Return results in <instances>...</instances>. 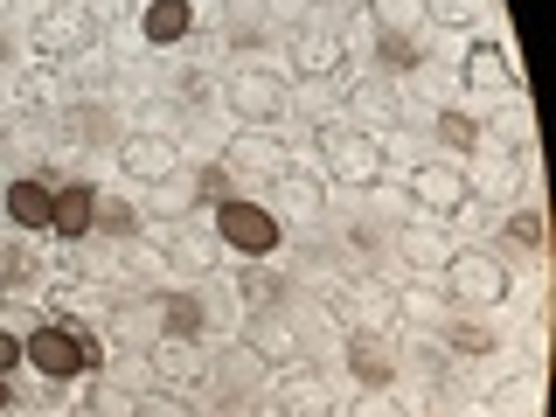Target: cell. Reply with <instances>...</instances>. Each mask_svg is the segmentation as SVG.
<instances>
[{"mask_svg": "<svg viewBox=\"0 0 556 417\" xmlns=\"http://www.w3.org/2000/svg\"><path fill=\"white\" fill-rule=\"evenodd\" d=\"M313 147H320V181H334V188L376 195V188L390 181V161H382V147H376L369 132H355L348 118H320V126H313Z\"/></svg>", "mask_w": 556, "mask_h": 417, "instance_id": "6da1fadb", "label": "cell"}, {"mask_svg": "<svg viewBox=\"0 0 556 417\" xmlns=\"http://www.w3.org/2000/svg\"><path fill=\"white\" fill-rule=\"evenodd\" d=\"M208 237H216L230 257H278L286 223H278L257 195H223L216 208H208Z\"/></svg>", "mask_w": 556, "mask_h": 417, "instance_id": "7a4b0ae2", "label": "cell"}, {"mask_svg": "<svg viewBox=\"0 0 556 417\" xmlns=\"http://www.w3.org/2000/svg\"><path fill=\"white\" fill-rule=\"evenodd\" d=\"M439 278H445V300L452 306H473V313H494L515 292V271H508V257H501V251H452Z\"/></svg>", "mask_w": 556, "mask_h": 417, "instance_id": "3957f363", "label": "cell"}, {"mask_svg": "<svg viewBox=\"0 0 556 417\" xmlns=\"http://www.w3.org/2000/svg\"><path fill=\"white\" fill-rule=\"evenodd\" d=\"M216 104L237 126H278V118L292 112V77H278V70H230Z\"/></svg>", "mask_w": 556, "mask_h": 417, "instance_id": "277c9868", "label": "cell"}, {"mask_svg": "<svg viewBox=\"0 0 556 417\" xmlns=\"http://www.w3.org/2000/svg\"><path fill=\"white\" fill-rule=\"evenodd\" d=\"M84 341H91V327H63V320H35L22 334V369H35L49 382V390H63V382L84 376Z\"/></svg>", "mask_w": 556, "mask_h": 417, "instance_id": "5b68a950", "label": "cell"}, {"mask_svg": "<svg viewBox=\"0 0 556 417\" xmlns=\"http://www.w3.org/2000/svg\"><path fill=\"white\" fill-rule=\"evenodd\" d=\"M28 49H35V63H77L84 49H98V22L84 14V0H56V8L35 14Z\"/></svg>", "mask_w": 556, "mask_h": 417, "instance_id": "8992f818", "label": "cell"}, {"mask_svg": "<svg viewBox=\"0 0 556 417\" xmlns=\"http://www.w3.org/2000/svg\"><path fill=\"white\" fill-rule=\"evenodd\" d=\"M396 355H404V348H396V327H341V362H348V376L362 382V390H396Z\"/></svg>", "mask_w": 556, "mask_h": 417, "instance_id": "52a82bcc", "label": "cell"}, {"mask_svg": "<svg viewBox=\"0 0 556 417\" xmlns=\"http://www.w3.org/2000/svg\"><path fill=\"white\" fill-rule=\"evenodd\" d=\"M265 417H334V382L313 362H286V369H271Z\"/></svg>", "mask_w": 556, "mask_h": 417, "instance_id": "ba28073f", "label": "cell"}, {"mask_svg": "<svg viewBox=\"0 0 556 417\" xmlns=\"http://www.w3.org/2000/svg\"><path fill=\"white\" fill-rule=\"evenodd\" d=\"M49 132L63 139L70 153H112L118 147V112H112V98H70L56 118H49Z\"/></svg>", "mask_w": 556, "mask_h": 417, "instance_id": "9c48e42d", "label": "cell"}, {"mask_svg": "<svg viewBox=\"0 0 556 417\" xmlns=\"http://www.w3.org/2000/svg\"><path fill=\"white\" fill-rule=\"evenodd\" d=\"M286 56H292V77L334 84L348 70V35H341V22H306V28L286 35Z\"/></svg>", "mask_w": 556, "mask_h": 417, "instance_id": "30bf717a", "label": "cell"}, {"mask_svg": "<svg viewBox=\"0 0 556 417\" xmlns=\"http://www.w3.org/2000/svg\"><path fill=\"white\" fill-rule=\"evenodd\" d=\"M404 188H410V202L425 208L431 223H459L466 208H473V195H466V174H459V161H417V167L404 174Z\"/></svg>", "mask_w": 556, "mask_h": 417, "instance_id": "8fae6325", "label": "cell"}, {"mask_svg": "<svg viewBox=\"0 0 556 417\" xmlns=\"http://www.w3.org/2000/svg\"><path fill=\"white\" fill-rule=\"evenodd\" d=\"M112 161H118V174H132V181H174L181 174V139L174 132H153V126H139V132H118V147H112Z\"/></svg>", "mask_w": 556, "mask_h": 417, "instance_id": "7c38bea8", "label": "cell"}, {"mask_svg": "<svg viewBox=\"0 0 556 417\" xmlns=\"http://www.w3.org/2000/svg\"><path fill=\"white\" fill-rule=\"evenodd\" d=\"M237 348L257 362V369H286V362H300V327H292L278 306H265V313H243Z\"/></svg>", "mask_w": 556, "mask_h": 417, "instance_id": "4fadbf2b", "label": "cell"}, {"mask_svg": "<svg viewBox=\"0 0 556 417\" xmlns=\"http://www.w3.org/2000/svg\"><path fill=\"white\" fill-rule=\"evenodd\" d=\"M341 118H348L355 132L382 139V132H396V126H404V98H396V84H382V70H376V77H355V84H348Z\"/></svg>", "mask_w": 556, "mask_h": 417, "instance_id": "5bb4252c", "label": "cell"}, {"mask_svg": "<svg viewBox=\"0 0 556 417\" xmlns=\"http://www.w3.org/2000/svg\"><path fill=\"white\" fill-rule=\"evenodd\" d=\"M223 167L257 174V181H278V174L292 167V153H286V139H278V126H237L230 147H223Z\"/></svg>", "mask_w": 556, "mask_h": 417, "instance_id": "9a60e30c", "label": "cell"}, {"mask_svg": "<svg viewBox=\"0 0 556 417\" xmlns=\"http://www.w3.org/2000/svg\"><path fill=\"white\" fill-rule=\"evenodd\" d=\"M521 167H529V161H515L508 147H480V153H466V161H459L466 195H473V202H494V208L521 188Z\"/></svg>", "mask_w": 556, "mask_h": 417, "instance_id": "2e32d148", "label": "cell"}, {"mask_svg": "<svg viewBox=\"0 0 556 417\" xmlns=\"http://www.w3.org/2000/svg\"><path fill=\"white\" fill-rule=\"evenodd\" d=\"M459 84H466V98H501V91L521 98L508 42H473V49H466V63H459Z\"/></svg>", "mask_w": 556, "mask_h": 417, "instance_id": "e0dca14e", "label": "cell"}, {"mask_svg": "<svg viewBox=\"0 0 556 417\" xmlns=\"http://www.w3.org/2000/svg\"><path fill=\"white\" fill-rule=\"evenodd\" d=\"M153 243H161L167 271H181V278H208V271H216V257H223V243L208 237V230H188V223H161Z\"/></svg>", "mask_w": 556, "mask_h": 417, "instance_id": "ac0fdd59", "label": "cell"}, {"mask_svg": "<svg viewBox=\"0 0 556 417\" xmlns=\"http://www.w3.org/2000/svg\"><path fill=\"white\" fill-rule=\"evenodd\" d=\"M265 208H271L278 223H320L327 216V181H320V174H306V167H286L271 181V202Z\"/></svg>", "mask_w": 556, "mask_h": 417, "instance_id": "d6986e66", "label": "cell"}, {"mask_svg": "<svg viewBox=\"0 0 556 417\" xmlns=\"http://www.w3.org/2000/svg\"><path fill=\"white\" fill-rule=\"evenodd\" d=\"M445 348V355H466V362H486V355H501V320H480L473 306H452L445 313V327L431 334Z\"/></svg>", "mask_w": 556, "mask_h": 417, "instance_id": "ffe728a7", "label": "cell"}, {"mask_svg": "<svg viewBox=\"0 0 556 417\" xmlns=\"http://www.w3.org/2000/svg\"><path fill=\"white\" fill-rule=\"evenodd\" d=\"M147 369L161 376V390H195V382L208 376V362H202V348L195 341H167V334H153L147 341Z\"/></svg>", "mask_w": 556, "mask_h": 417, "instance_id": "44dd1931", "label": "cell"}, {"mask_svg": "<svg viewBox=\"0 0 556 417\" xmlns=\"http://www.w3.org/2000/svg\"><path fill=\"white\" fill-rule=\"evenodd\" d=\"M390 251L404 257L417 278H439L445 257H452V243H445V223H404V230H390Z\"/></svg>", "mask_w": 556, "mask_h": 417, "instance_id": "7402d4cb", "label": "cell"}, {"mask_svg": "<svg viewBox=\"0 0 556 417\" xmlns=\"http://www.w3.org/2000/svg\"><path fill=\"white\" fill-rule=\"evenodd\" d=\"M0 208H8L14 230H49V216H56V188H49L42 174H14L8 195H0Z\"/></svg>", "mask_w": 556, "mask_h": 417, "instance_id": "603a6c76", "label": "cell"}, {"mask_svg": "<svg viewBox=\"0 0 556 417\" xmlns=\"http://www.w3.org/2000/svg\"><path fill=\"white\" fill-rule=\"evenodd\" d=\"M153 320H161L167 341H202L208 334V300H202V292H188V286H174V292L153 300Z\"/></svg>", "mask_w": 556, "mask_h": 417, "instance_id": "cb8c5ba5", "label": "cell"}, {"mask_svg": "<svg viewBox=\"0 0 556 417\" xmlns=\"http://www.w3.org/2000/svg\"><path fill=\"white\" fill-rule=\"evenodd\" d=\"M139 35H147V49H174L195 35V0H147L139 8Z\"/></svg>", "mask_w": 556, "mask_h": 417, "instance_id": "d4e9b609", "label": "cell"}, {"mask_svg": "<svg viewBox=\"0 0 556 417\" xmlns=\"http://www.w3.org/2000/svg\"><path fill=\"white\" fill-rule=\"evenodd\" d=\"M390 306H396V320H404V327H417V334H439L445 313H452L445 286H425V278H417V286H396Z\"/></svg>", "mask_w": 556, "mask_h": 417, "instance_id": "484cf974", "label": "cell"}, {"mask_svg": "<svg viewBox=\"0 0 556 417\" xmlns=\"http://www.w3.org/2000/svg\"><path fill=\"white\" fill-rule=\"evenodd\" d=\"M91 216H98V188H91V181H63L49 230H56L63 243H84V237H91Z\"/></svg>", "mask_w": 556, "mask_h": 417, "instance_id": "4316f807", "label": "cell"}, {"mask_svg": "<svg viewBox=\"0 0 556 417\" xmlns=\"http://www.w3.org/2000/svg\"><path fill=\"white\" fill-rule=\"evenodd\" d=\"M278 300H286V271L265 265V257H243V265H237V306L243 313H265Z\"/></svg>", "mask_w": 556, "mask_h": 417, "instance_id": "83f0119b", "label": "cell"}, {"mask_svg": "<svg viewBox=\"0 0 556 417\" xmlns=\"http://www.w3.org/2000/svg\"><path fill=\"white\" fill-rule=\"evenodd\" d=\"M70 98H77V84L63 77V63H35L28 77H22V104H28V112H42V118H56Z\"/></svg>", "mask_w": 556, "mask_h": 417, "instance_id": "f1b7e54d", "label": "cell"}, {"mask_svg": "<svg viewBox=\"0 0 556 417\" xmlns=\"http://www.w3.org/2000/svg\"><path fill=\"white\" fill-rule=\"evenodd\" d=\"M431 139H439L445 153H480V139H486V126H480V112H466V104H439V118H431Z\"/></svg>", "mask_w": 556, "mask_h": 417, "instance_id": "f546056e", "label": "cell"}, {"mask_svg": "<svg viewBox=\"0 0 556 417\" xmlns=\"http://www.w3.org/2000/svg\"><path fill=\"white\" fill-rule=\"evenodd\" d=\"M139 230H147V208H139L132 195H98V216H91V237H118V243H132Z\"/></svg>", "mask_w": 556, "mask_h": 417, "instance_id": "4dcf8cb0", "label": "cell"}, {"mask_svg": "<svg viewBox=\"0 0 556 417\" xmlns=\"http://www.w3.org/2000/svg\"><path fill=\"white\" fill-rule=\"evenodd\" d=\"M376 35H425V0H362Z\"/></svg>", "mask_w": 556, "mask_h": 417, "instance_id": "1f68e13d", "label": "cell"}, {"mask_svg": "<svg viewBox=\"0 0 556 417\" xmlns=\"http://www.w3.org/2000/svg\"><path fill=\"white\" fill-rule=\"evenodd\" d=\"M181 181H188V208H216L223 195H230V167L223 161H202V167L181 161Z\"/></svg>", "mask_w": 556, "mask_h": 417, "instance_id": "d6a6232c", "label": "cell"}, {"mask_svg": "<svg viewBox=\"0 0 556 417\" xmlns=\"http://www.w3.org/2000/svg\"><path fill=\"white\" fill-rule=\"evenodd\" d=\"M535 257L543 251V216H535V208H515L508 223H501V257Z\"/></svg>", "mask_w": 556, "mask_h": 417, "instance_id": "836d02e7", "label": "cell"}, {"mask_svg": "<svg viewBox=\"0 0 556 417\" xmlns=\"http://www.w3.org/2000/svg\"><path fill=\"white\" fill-rule=\"evenodd\" d=\"M417 63H425V42H417V35H376V70H382V77L417 70Z\"/></svg>", "mask_w": 556, "mask_h": 417, "instance_id": "e575fe53", "label": "cell"}, {"mask_svg": "<svg viewBox=\"0 0 556 417\" xmlns=\"http://www.w3.org/2000/svg\"><path fill=\"white\" fill-rule=\"evenodd\" d=\"M126 417H195V404H188L181 390H139L126 404Z\"/></svg>", "mask_w": 556, "mask_h": 417, "instance_id": "d590c367", "label": "cell"}, {"mask_svg": "<svg viewBox=\"0 0 556 417\" xmlns=\"http://www.w3.org/2000/svg\"><path fill=\"white\" fill-rule=\"evenodd\" d=\"M480 8L486 0H425V28H466L480 22Z\"/></svg>", "mask_w": 556, "mask_h": 417, "instance_id": "8d00e7d4", "label": "cell"}, {"mask_svg": "<svg viewBox=\"0 0 556 417\" xmlns=\"http://www.w3.org/2000/svg\"><path fill=\"white\" fill-rule=\"evenodd\" d=\"M348 243H355V257L369 265V257H382V251H390V230H382L376 216H362V223H348Z\"/></svg>", "mask_w": 556, "mask_h": 417, "instance_id": "74e56055", "label": "cell"}, {"mask_svg": "<svg viewBox=\"0 0 556 417\" xmlns=\"http://www.w3.org/2000/svg\"><path fill=\"white\" fill-rule=\"evenodd\" d=\"M341 417H404V404H396L390 390H362V396H355V404H348Z\"/></svg>", "mask_w": 556, "mask_h": 417, "instance_id": "f35d334b", "label": "cell"}, {"mask_svg": "<svg viewBox=\"0 0 556 417\" xmlns=\"http://www.w3.org/2000/svg\"><path fill=\"white\" fill-rule=\"evenodd\" d=\"M14 369H22V334L0 327V376H14Z\"/></svg>", "mask_w": 556, "mask_h": 417, "instance_id": "ab89813d", "label": "cell"}, {"mask_svg": "<svg viewBox=\"0 0 556 417\" xmlns=\"http://www.w3.org/2000/svg\"><path fill=\"white\" fill-rule=\"evenodd\" d=\"M132 8V0H84V14H91V22L104 28V22H118V14H126Z\"/></svg>", "mask_w": 556, "mask_h": 417, "instance_id": "60d3db41", "label": "cell"}, {"mask_svg": "<svg viewBox=\"0 0 556 417\" xmlns=\"http://www.w3.org/2000/svg\"><path fill=\"white\" fill-rule=\"evenodd\" d=\"M8 63H14V35L0 28V70H8Z\"/></svg>", "mask_w": 556, "mask_h": 417, "instance_id": "b9f144b4", "label": "cell"}, {"mask_svg": "<svg viewBox=\"0 0 556 417\" xmlns=\"http://www.w3.org/2000/svg\"><path fill=\"white\" fill-rule=\"evenodd\" d=\"M8 404H14V382H8V376H0V410H8Z\"/></svg>", "mask_w": 556, "mask_h": 417, "instance_id": "7bdbcfd3", "label": "cell"}, {"mask_svg": "<svg viewBox=\"0 0 556 417\" xmlns=\"http://www.w3.org/2000/svg\"><path fill=\"white\" fill-rule=\"evenodd\" d=\"M313 8H355V0H313Z\"/></svg>", "mask_w": 556, "mask_h": 417, "instance_id": "ee69618b", "label": "cell"}]
</instances>
